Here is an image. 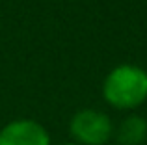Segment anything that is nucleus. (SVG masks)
Instances as JSON below:
<instances>
[{"label": "nucleus", "mask_w": 147, "mask_h": 145, "mask_svg": "<svg viewBox=\"0 0 147 145\" xmlns=\"http://www.w3.org/2000/svg\"><path fill=\"white\" fill-rule=\"evenodd\" d=\"M102 95L117 110L138 108L147 99V71L130 63L112 69L104 78Z\"/></svg>", "instance_id": "obj_1"}, {"label": "nucleus", "mask_w": 147, "mask_h": 145, "mask_svg": "<svg viewBox=\"0 0 147 145\" xmlns=\"http://www.w3.org/2000/svg\"><path fill=\"white\" fill-rule=\"evenodd\" d=\"M69 130L78 145H104L114 134L110 117L90 108L80 110L73 115Z\"/></svg>", "instance_id": "obj_2"}, {"label": "nucleus", "mask_w": 147, "mask_h": 145, "mask_svg": "<svg viewBox=\"0 0 147 145\" xmlns=\"http://www.w3.org/2000/svg\"><path fill=\"white\" fill-rule=\"evenodd\" d=\"M0 145H50V138L37 121L17 119L0 130Z\"/></svg>", "instance_id": "obj_3"}, {"label": "nucleus", "mask_w": 147, "mask_h": 145, "mask_svg": "<svg viewBox=\"0 0 147 145\" xmlns=\"http://www.w3.org/2000/svg\"><path fill=\"white\" fill-rule=\"evenodd\" d=\"M115 138L121 145H140L147 138V121L140 115H129L115 130Z\"/></svg>", "instance_id": "obj_4"}, {"label": "nucleus", "mask_w": 147, "mask_h": 145, "mask_svg": "<svg viewBox=\"0 0 147 145\" xmlns=\"http://www.w3.org/2000/svg\"><path fill=\"white\" fill-rule=\"evenodd\" d=\"M63 145H78V143H76V142H75V143H63Z\"/></svg>", "instance_id": "obj_5"}]
</instances>
